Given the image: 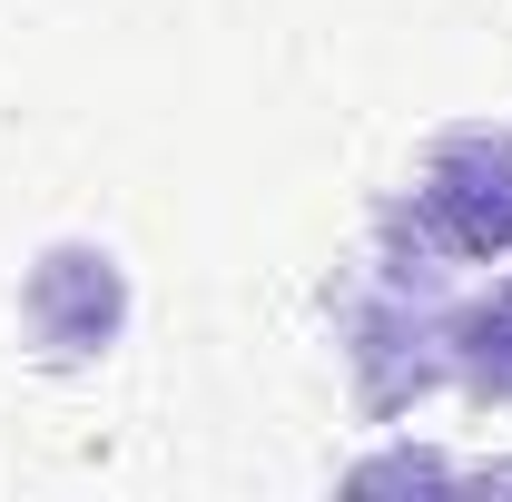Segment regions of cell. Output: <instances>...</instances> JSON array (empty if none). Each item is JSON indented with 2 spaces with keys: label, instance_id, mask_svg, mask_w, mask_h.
<instances>
[{
  "label": "cell",
  "instance_id": "obj_1",
  "mask_svg": "<svg viewBox=\"0 0 512 502\" xmlns=\"http://www.w3.org/2000/svg\"><path fill=\"white\" fill-rule=\"evenodd\" d=\"M453 306V256L404 217V197H375L365 247L325 276V315L365 424H404L434 384H453Z\"/></svg>",
  "mask_w": 512,
  "mask_h": 502
},
{
  "label": "cell",
  "instance_id": "obj_2",
  "mask_svg": "<svg viewBox=\"0 0 512 502\" xmlns=\"http://www.w3.org/2000/svg\"><path fill=\"white\" fill-rule=\"evenodd\" d=\"M394 197L453 266H503L512 256V128H493V119L434 128Z\"/></svg>",
  "mask_w": 512,
  "mask_h": 502
},
{
  "label": "cell",
  "instance_id": "obj_3",
  "mask_svg": "<svg viewBox=\"0 0 512 502\" xmlns=\"http://www.w3.org/2000/svg\"><path fill=\"white\" fill-rule=\"evenodd\" d=\"M20 335H30V355H40L50 375L99 365L128 335V266L109 247H89V237L40 247L30 276H20Z\"/></svg>",
  "mask_w": 512,
  "mask_h": 502
},
{
  "label": "cell",
  "instance_id": "obj_4",
  "mask_svg": "<svg viewBox=\"0 0 512 502\" xmlns=\"http://www.w3.org/2000/svg\"><path fill=\"white\" fill-rule=\"evenodd\" d=\"M453 394L463 404H512V276L453 306Z\"/></svg>",
  "mask_w": 512,
  "mask_h": 502
}]
</instances>
